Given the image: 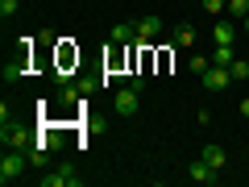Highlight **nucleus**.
Wrapping results in <instances>:
<instances>
[{"instance_id":"f257e3e1","label":"nucleus","mask_w":249,"mask_h":187,"mask_svg":"<svg viewBox=\"0 0 249 187\" xmlns=\"http://www.w3.org/2000/svg\"><path fill=\"white\" fill-rule=\"evenodd\" d=\"M25 167H29V150H13V146H4V158H0V183H4V187L17 183V179L25 175Z\"/></svg>"},{"instance_id":"f03ea898","label":"nucleus","mask_w":249,"mask_h":187,"mask_svg":"<svg viewBox=\"0 0 249 187\" xmlns=\"http://www.w3.org/2000/svg\"><path fill=\"white\" fill-rule=\"evenodd\" d=\"M83 175L75 170V162H58L54 170H46L42 175V187H79Z\"/></svg>"},{"instance_id":"7ed1b4c3","label":"nucleus","mask_w":249,"mask_h":187,"mask_svg":"<svg viewBox=\"0 0 249 187\" xmlns=\"http://www.w3.org/2000/svg\"><path fill=\"white\" fill-rule=\"evenodd\" d=\"M112 108L121 116H133L137 108H142V88H133V83H121L116 88V96H112Z\"/></svg>"},{"instance_id":"20e7f679","label":"nucleus","mask_w":249,"mask_h":187,"mask_svg":"<svg viewBox=\"0 0 249 187\" xmlns=\"http://www.w3.org/2000/svg\"><path fill=\"white\" fill-rule=\"evenodd\" d=\"M0 142L13 146V150H34V137H29V129H21V125H0Z\"/></svg>"},{"instance_id":"39448f33","label":"nucleus","mask_w":249,"mask_h":187,"mask_svg":"<svg viewBox=\"0 0 249 187\" xmlns=\"http://www.w3.org/2000/svg\"><path fill=\"white\" fill-rule=\"evenodd\" d=\"M199 79H204V88H208V92H224V88L232 83V71H229V67H216V62H212V67H208Z\"/></svg>"},{"instance_id":"423d86ee","label":"nucleus","mask_w":249,"mask_h":187,"mask_svg":"<svg viewBox=\"0 0 249 187\" xmlns=\"http://www.w3.org/2000/svg\"><path fill=\"white\" fill-rule=\"evenodd\" d=\"M133 25H137V42H158L162 29H166V25H162V17H154V13H150V17H137Z\"/></svg>"},{"instance_id":"0eeeda50","label":"nucleus","mask_w":249,"mask_h":187,"mask_svg":"<svg viewBox=\"0 0 249 187\" xmlns=\"http://www.w3.org/2000/svg\"><path fill=\"white\" fill-rule=\"evenodd\" d=\"M187 175H191V183H208V187H212L216 179H220V170H216V167H208L204 158H196L191 167H187Z\"/></svg>"},{"instance_id":"6e6552de","label":"nucleus","mask_w":249,"mask_h":187,"mask_svg":"<svg viewBox=\"0 0 249 187\" xmlns=\"http://www.w3.org/2000/svg\"><path fill=\"white\" fill-rule=\"evenodd\" d=\"M25 62H29V50H21V54H13V58L4 62V83H17L21 75H25Z\"/></svg>"},{"instance_id":"1a4fd4ad","label":"nucleus","mask_w":249,"mask_h":187,"mask_svg":"<svg viewBox=\"0 0 249 187\" xmlns=\"http://www.w3.org/2000/svg\"><path fill=\"white\" fill-rule=\"evenodd\" d=\"M237 29H241V21H232V17L220 21V25H216V34H212L216 46H232V42H237Z\"/></svg>"},{"instance_id":"9d476101","label":"nucleus","mask_w":249,"mask_h":187,"mask_svg":"<svg viewBox=\"0 0 249 187\" xmlns=\"http://www.w3.org/2000/svg\"><path fill=\"white\" fill-rule=\"evenodd\" d=\"M199 158H204L208 167H216V170L229 167V154H224V146H204V154H199Z\"/></svg>"},{"instance_id":"9b49d317","label":"nucleus","mask_w":249,"mask_h":187,"mask_svg":"<svg viewBox=\"0 0 249 187\" xmlns=\"http://www.w3.org/2000/svg\"><path fill=\"white\" fill-rule=\"evenodd\" d=\"M112 42H116V46L137 42V25H133V21H121V25H112Z\"/></svg>"},{"instance_id":"f8f14e48","label":"nucleus","mask_w":249,"mask_h":187,"mask_svg":"<svg viewBox=\"0 0 249 187\" xmlns=\"http://www.w3.org/2000/svg\"><path fill=\"white\" fill-rule=\"evenodd\" d=\"M232 58H237L232 46H216V50H212V62H216V67H232Z\"/></svg>"},{"instance_id":"ddd939ff","label":"nucleus","mask_w":249,"mask_h":187,"mask_svg":"<svg viewBox=\"0 0 249 187\" xmlns=\"http://www.w3.org/2000/svg\"><path fill=\"white\" fill-rule=\"evenodd\" d=\"M175 46L191 50V46H196V25H178V42H175Z\"/></svg>"},{"instance_id":"4468645a","label":"nucleus","mask_w":249,"mask_h":187,"mask_svg":"<svg viewBox=\"0 0 249 187\" xmlns=\"http://www.w3.org/2000/svg\"><path fill=\"white\" fill-rule=\"evenodd\" d=\"M229 17L232 21H245L249 17V0H229Z\"/></svg>"},{"instance_id":"2eb2a0df","label":"nucleus","mask_w":249,"mask_h":187,"mask_svg":"<svg viewBox=\"0 0 249 187\" xmlns=\"http://www.w3.org/2000/svg\"><path fill=\"white\" fill-rule=\"evenodd\" d=\"M229 71H232V79H249V62H245V58H232Z\"/></svg>"},{"instance_id":"dca6fc26","label":"nucleus","mask_w":249,"mask_h":187,"mask_svg":"<svg viewBox=\"0 0 249 187\" xmlns=\"http://www.w3.org/2000/svg\"><path fill=\"white\" fill-rule=\"evenodd\" d=\"M204 9L212 13V17H220V13H229V0H204Z\"/></svg>"},{"instance_id":"f3484780","label":"nucleus","mask_w":249,"mask_h":187,"mask_svg":"<svg viewBox=\"0 0 249 187\" xmlns=\"http://www.w3.org/2000/svg\"><path fill=\"white\" fill-rule=\"evenodd\" d=\"M208 67H212V58H204V54H191V71H196V75H204Z\"/></svg>"},{"instance_id":"a211bd4d","label":"nucleus","mask_w":249,"mask_h":187,"mask_svg":"<svg viewBox=\"0 0 249 187\" xmlns=\"http://www.w3.org/2000/svg\"><path fill=\"white\" fill-rule=\"evenodd\" d=\"M13 13H17V0H0V17L9 21V17H13Z\"/></svg>"},{"instance_id":"6ab92c4d","label":"nucleus","mask_w":249,"mask_h":187,"mask_svg":"<svg viewBox=\"0 0 249 187\" xmlns=\"http://www.w3.org/2000/svg\"><path fill=\"white\" fill-rule=\"evenodd\" d=\"M241 116H245V121H249V100H241Z\"/></svg>"},{"instance_id":"aec40b11","label":"nucleus","mask_w":249,"mask_h":187,"mask_svg":"<svg viewBox=\"0 0 249 187\" xmlns=\"http://www.w3.org/2000/svg\"><path fill=\"white\" fill-rule=\"evenodd\" d=\"M241 29H245V34H249V17H245V21H241Z\"/></svg>"}]
</instances>
